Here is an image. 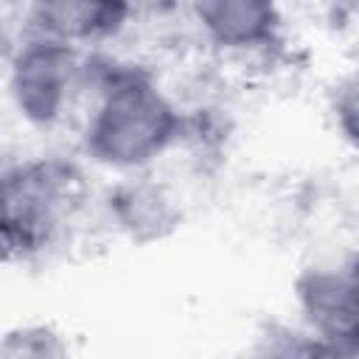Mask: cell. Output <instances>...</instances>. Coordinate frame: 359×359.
I'll return each mask as SVG.
<instances>
[{"instance_id":"cell-1","label":"cell","mask_w":359,"mask_h":359,"mask_svg":"<svg viewBox=\"0 0 359 359\" xmlns=\"http://www.w3.org/2000/svg\"><path fill=\"white\" fill-rule=\"evenodd\" d=\"M87 81L98 87V104L84 129V149L95 163L137 171L180 140L182 115L151 70L93 56Z\"/></svg>"},{"instance_id":"cell-2","label":"cell","mask_w":359,"mask_h":359,"mask_svg":"<svg viewBox=\"0 0 359 359\" xmlns=\"http://www.w3.org/2000/svg\"><path fill=\"white\" fill-rule=\"evenodd\" d=\"M84 202V174L65 157H31L3 171V250L31 261L50 250Z\"/></svg>"},{"instance_id":"cell-3","label":"cell","mask_w":359,"mask_h":359,"mask_svg":"<svg viewBox=\"0 0 359 359\" xmlns=\"http://www.w3.org/2000/svg\"><path fill=\"white\" fill-rule=\"evenodd\" d=\"M81 81H87V59L70 42L25 31L11 53L8 90L14 107L39 129L62 121Z\"/></svg>"},{"instance_id":"cell-4","label":"cell","mask_w":359,"mask_h":359,"mask_svg":"<svg viewBox=\"0 0 359 359\" xmlns=\"http://www.w3.org/2000/svg\"><path fill=\"white\" fill-rule=\"evenodd\" d=\"M294 294L317 339L359 342V250L337 266L306 269Z\"/></svg>"},{"instance_id":"cell-5","label":"cell","mask_w":359,"mask_h":359,"mask_svg":"<svg viewBox=\"0 0 359 359\" xmlns=\"http://www.w3.org/2000/svg\"><path fill=\"white\" fill-rule=\"evenodd\" d=\"M129 17L132 6L118 0H48L28 8L25 31L53 36L79 48L118 36Z\"/></svg>"},{"instance_id":"cell-6","label":"cell","mask_w":359,"mask_h":359,"mask_svg":"<svg viewBox=\"0 0 359 359\" xmlns=\"http://www.w3.org/2000/svg\"><path fill=\"white\" fill-rule=\"evenodd\" d=\"M194 17L205 36L222 50H258L278 42L283 17L266 0H202Z\"/></svg>"},{"instance_id":"cell-7","label":"cell","mask_w":359,"mask_h":359,"mask_svg":"<svg viewBox=\"0 0 359 359\" xmlns=\"http://www.w3.org/2000/svg\"><path fill=\"white\" fill-rule=\"evenodd\" d=\"M109 216L135 244L163 241L182 222L177 199L151 177H132L118 182L109 194Z\"/></svg>"},{"instance_id":"cell-8","label":"cell","mask_w":359,"mask_h":359,"mask_svg":"<svg viewBox=\"0 0 359 359\" xmlns=\"http://www.w3.org/2000/svg\"><path fill=\"white\" fill-rule=\"evenodd\" d=\"M0 359H70V345L53 325H20L3 337Z\"/></svg>"},{"instance_id":"cell-9","label":"cell","mask_w":359,"mask_h":359,"mask_svg":"<svg viewBox=\"0 0 359 359\" xmlns=\"http://www.w3.org/2000/svg\"><path fill=\"white\" fill-rule=\"evenodd\" d=\"M314 337L289 328H272L261 342L252 348L247 359H311Z\"/></svg>"},{"instance_id":"cell-10","label":"cell","mask_w":359,"mask_h":359,"mask_svg":"<svg viewBox=\"0 0 359 359\" xmlns=\"http://www.w3.org/2000/svg\"><path fill=\"white\" fill-rule=\"evenodd\" d=\"M334 121L339 135L359 149V73H351L334 90Z\"/></svg>"},{"instance_id":"cell-11","label":"cell","mask_w":359,"mask_h":359,"mask_svg":"<svg viewBox=\"0 0 359 359\" xmlns=\"http://www.w3.org/2000/svg\"><path fill=\"white\" fill-rule=\"evenodd\" d=\"M311 359H359V342H331L314 337Z\"/></svg>"}]
</instances>
